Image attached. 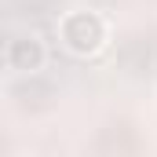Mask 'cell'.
Returning <instances> with one entry per match:
<instances>
[{
    "mask_svg": "<svg viewBox=\"0 0 157 157\" xmlns=\"http://www.w3.org/2000/svg\"><path fill=\"white\" fill-rule=\"evenodd\" d=\"M59 44L77 55V59H91L110 44V22L99 11H66L59 18Z\"/></svg>",
    "mask_w": 157,
    "mask_h": 157,
    "instance_id": "obj_1",
    "label": "cell"
},
{
    "mask_svg": "<svg viewBox=\"0 0 157 157\" xmlns=\"http://www.w3.org/2000/svg\"><path fill=\"white\" fill-rule=\"evenodd\" d=\"M44 62H48L44 40H37V37H15L11 40V48H7V66H11V70L33 77V73L44 70Z\"/></svg>",
    "mask_w": 157,
    "mask_h": 157,
    "instance_id": "obj_2",
    "label": "cell"
}]
</instances>
